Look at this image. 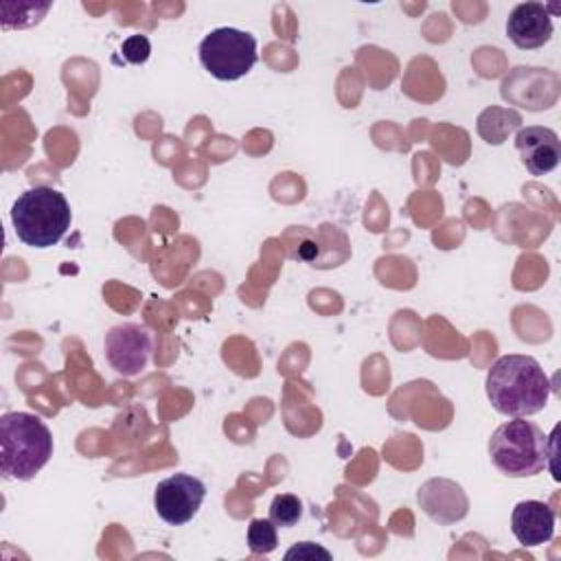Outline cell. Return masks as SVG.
<instances>
[{
  "instance_id": "5b68a950",
  "label": "cell",
  "mask_w": 561,
  "mask_h": 561,
  "mask_svg": "<svg viewBox=\"0 0 561 561\" xmlns=\"http://www.w3.org/2000/svg\"><path fill=\"white\" fill-rule=\"evenodd\" d=\"M256 59V37L234 26L213 28L199 42V61L204 70L219 81H237L245 77Z\"/></svg>"
},
{
  "instance_id": "7a4b0ae2",
  "label": "cell",
  "mask_w": 561,
  "mask_h": 561,
  "mask_svg": "<svg viewBox=\"0 0 561 561\" xmlns=\"http://www.w3.org/2000/svg\"><path fill=\"white\" fill-rule=\"evenodd\" d=\"M48 425L31 412L0 416V471L7 480H31L53 456Z\"/></svg>"
},
{
  "instance_id": "9a60e30c",
  "label": "cell",
  "mask_w": 561,
  "mask_h": 561,
  "mask_svg": "<svg viewBox=\"0 0 561 561\" xmlns=\"http://www.w3.org/2000/svg\"><path fill=\"white\" fill-rule=\"evenodd\" d=\"M285 559L287 561H291V559H296V561H316V559L331 561V552L313 541H300L285 552Z\"/></svg>"
},
{
  "instance_id": "9c48e42d",
  "label": "cell",
  "mask_w": 561,
  "mask_h": 561,
  "mask_svg": "<svg viewBox=\"0 0 561 561\" xmlns=\"http://www.w3.org/2000/svg\"><path fill=\"white\" fill-rule=\"evenodd\" d=\"M515 147L522 156V164L533 175H546L561 162V140L554 129L543 125L522 127L515 136Z\"/></svg>"
},
{
  "instance_id": "8fae6325",
  "label": "cell",
  "mask_w": 561,
  "mask_h": 561,
  "mask_svg": "<svg viewBox=\"0 0 561 561\" xmlns=\"http://www.w3.org/2000/svg\"><path fill=\"white\" fill-rule=\"evenodd\" d=\"M511 530L522 546H541L554 535V511L539 500H524L511 513Z\"/></svg>"
},
{
  "instance_id": "ba28073f",
  "label": "cell",
  "mask_w": 561,
  "mask_h": 561,
  "mask_svg": "<svg viewBox=\"0 0 561 561\" xmlns=\"http://www.w3.org/2000/svg\"><path fill=\"white\" fill-rule=\"evenodd\" d=\"M416 500L423 513L440 526H449L465 519L469 511V500L462 486L447 478H432L423 482L416 491Z\"/></svg>"
},
{
  "instance_id": "30bf717a",
  "label": "cell",
  "mask_w": 561,
  "mask_h": 561,
  "mask_svg": "<svg viewBox=\"0 0 561 561\" xmlns=\"http://www.w3.org/2000/svg\"><path fill=\"white\" fill-rule=\"evenodd\" d=\"M552 31L550 11L541 2H522L506 20V35L522 50L541 48L550 42Z\"/></svg>"
},
{
  "instance_id": "6da1fadb",
  "label": "cell",
  "mask_w": 561,
  "mask_h": 561,
  "mask_svg": "<svg viewBox=\"0 0 561 561\" xmlns=\"http://www.w3.org/2000/svg\"><path fill=\"white\" fill-rule=\"evenodd\" d=\"M491 405L504 416H533L541 412L550 397V381L541 364L530 355L497 357L484 381Z\"/></svg>"
},
{
  "instance_id": "5bb4252c",
  "label": "cell",
  "mask_w": 561,
  "mask_h": 561,
  "mask_svg": "<svg viewBox=\"0 0 561 561\" xmlns=\"http://www.w3.org/2000/svg\"><path fill=\"white\" fill-rule=\"evenodd\" d=\"M121 53L129 64H145L151 55V44L147 39V35H129L123 44H121Z\"/></svg>"
},
{
  "instance_id": "52a82bcc",
  "label": "cell",
  "mask_w": 561,
  "mask_h": 561,
  "mask_svg": "<svg viewBox=\"0 0 561 561\" xmlns=\"http://www.w3.org/2000/svg\"><path fill=\"white\" fill-rule=\"evenodd\" d=\"M206 497V484L191 473H175L158 482L153 491V508L158 517L171 526L191 522Z\"/></svg>"
},
{
  "instance_id": "4fadbf2b",
  "label": "cell",
  "mask_w": 561,
  "mask_h": 561,
  "mask_svg": "<svg viewBox=\"0 0 561 561\" xmlns=\"http://www.w3.org/2000/svg\"><path fill=\"white\" fill-rule=\"evenodd\" d=\"M302 517V502L291 493H278L274 495L270 504V519L276 524V528H289L298 524Z\"/></svg>"
},
{
  "instance_id": "3957f363",
  "label": "cell",
  "mask_w": 561,
  "mask_h": 561,
  "mask_svg": "<svg viewBox=\"0 0 561 561\" xmlns=\"http://www.w3.org/2000/svg\"><path fill=\"white\" fill-rule=\"evenodd\" d=\"M72 221L64 193L39 184L24 191L11 206V224L18 239L28 248H50L61 241Z\"/></svg>"
},
{
  "instance_id": "7c38bea8",
  "label": "cell",
  "mask_w": 561,
  "mask_h": 561,
  "mask_svg": "<svg viewBox=\"0 0 561 561\" xmlns=\"http://www.w3.org/2000/svg\"><path fill=\"white\" fill-rule=\"evenodd\" d=\"M248 546L254 554H270L272 550H276V524L272 519H252L248 526Z\"/></svg>"
},
{
  "instance_id": "8992f818",
  "label": "cell",
  "mask_w": 561,
  "mask_h": 561,
  "mask_svg": "<svg viewBox=\"0 0 561 561\" xmlns=\"http://www.w3.org/2000/svg\"><path fill=\"white\" fill-rule=\"evenodd\" d=\"M107 364L121 377H136L140 375L151 357L153 337L147 327L136 322L114 324L103 340Z\"/></svg>"
},
{
  "instance_id": "277c9868",
  "label": "cell",
  "mask_w": 561,
  "mask_h": 561,
  "mask_svg": "<svg viewBox=\"0 0 561 561\" xmlns=\"http://www.w3.org/2000/svg\"><path fill=\"white\" fill-rule=\"evenodd\" d=\"M489 456L508 478L537 476L548 465V436L526 416L502 423L489 438Z\"/></svg>"
}]
</instances>
